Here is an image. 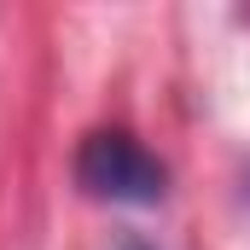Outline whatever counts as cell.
I'll return each instance as SVG.
<instances>
[{
    "label": "cell",
    "mask_w": 250,
    "mask_h": 250,
    "mask_svg": "<svg viewBox=\"0 0 250 250\" xmlns=\"http://www.w3.org/2000/svg\"><path fill=\"white\" fill-rule=\"evenodd\" d=\"M76 181L93 192V198H105V204H157L163 187H169L163 163L134 134H123V128H99V134L82 140Z\"/></svg>",
    "instance_id": "cell-1"
},
{
    "label": "cell",
    "mask_w": 250,
    "mask_h": 250,
    "mask_svg": "<svg viewBox=\"0 0 250 250\" xmlns=\"http://www.w3.org/2000/svg\"><path fill=\"white\" fill-rule=\"evenodd\" d=\"M123 250H146V245H123Z\"/></svg>",
    "instance_id": "cell-2"
}]
</instances>
